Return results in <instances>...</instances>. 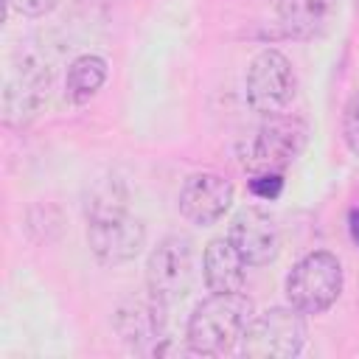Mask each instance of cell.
<instances>
[{
  "mask_svg": "<svg viewBox=\"0 0 359 359\" xmlns=\"http://www.w3.org/2000/svg\"><path fill=\"white\" fill-rule=\"evenodd\" d=\"M87 244H90V252L104 266H118V264L135 261L146 244V224H143V219L129 213L126 191L115 180L98 185L90 194Z\"/></svg>",
  "mask_w": 359,
  "mask_h": 359,
  "instance_id": "1",
  "label": "cell"
},
{
  "mask_svg": "<svg viewBox=\"0 0 359 359\" xmlns=\"http://www.w3.org/2000/svg\"><path fill=\"white\" fill-rule=\"evenodd\" d=\"M255 306L241 292H210L199 300L185 325V342L196 356H222L241 345Z\"/></svg>",
  "mask_w": 359,
  "mask_h": 359,
  "instance_id": "2",
  "label": "cell"
},
{
  "mask_svg": "<svg viewBox=\"0 0 359 359\" xmlns=\"http://www.w3.org/2000/svg\"><path fill=\"white\" fill-rule=\"evenodd\" d=\"M345 272L342 261L328 250L306 252L286 275V300L303 314H323L328 311L337 297L342 294Z\"/></svg>",
  "mask_w": 359,
  "mask_h": 359,
  "instance_id": "3",
  "label": "cell"
},
{
  "mask_svg": "<svg viewBox=\"0 0 359 359\" xmlns=\"http://www.w3.org/2000/svg\"><path fill=\"white\" fill-rule=\"evenodd\" d=\"M309 143V126L297 115H269L255 129L252 140L241 151V165L250 174L261 171H286L306 149Z\"/></svg>",
  "mask_w": 359,
  "mask_h": 359,
  "instance_id": "4",
  "label": "cell"
},
{
  "mask_svg": "<svg viewBox=\"0 0 359 359\" xmlns=\"http://www.w3.org/2000/svg\"><path fill=\"white\" fill-rule=\"evenodd\" d=\"M306 314L294 306H272L255 314L241 337V353L250 359H292L306 345Z\"/></svg>",
  "mask_w": 359,
  "mask_h": 359,
  "instance_id": "5",
  "label": "cell"
},
{
  "mask_svg": "<svg viewBox=\"0 0 359 359\" xmlns=\"http://www.w3.org/2000/svg\"><path fill=\"white\" fill-rule=\"evenodd\" d=\"M50 90V65L34 50H17L3 84V123L25 126L39 115Z\"/></svg>",
  "mask_w": 359,
  "mask_h": 359,
  "instance_id": "6",
  "label": "cell"
},
{
  "mask_svg": "<svg viewBox=\"0 0 359 359\" xmlns=\"http://www.w3.org/2000/svg\"><path fill=\"white\" fill-rule=\"evenodd\" d=\"M294 93H297V76H294V67L286 59V53H280L278 48L258 50L244 76L247 104L258 115L269 118V115L286 112Z\"/></svg>",
  "mask_w": 359,
  "mask_h": 359,
  "instance_id": "7",
  "label": "cell"
},
{
  "mask_svg": "<svg viewBox=\"0 0 359 359\" xmlns=\"http://www.w3.org/2000/svg\"><path fill=\"white\" fill-rule=\"evenodd\" d=\"M194 283V244L188 236H165L146 258V292L165 306H174Z\"/></svg>",
  "mask_w": 359,
  "mask_h": 359,
  "instance_id": "8",
  "label": "cell"
},
{
  "mask_svg": "<svg viewBox=\"0 0 359 359\" xmlns=\"http://www.w3.org/2000/svg\"><path fill=\"white\" fill-rule=\"evenodd\" d=\"M236 199V188L233 182L219 174V171H194L185 177L177 205L180 213L196 224V227H210L219 219H224V213L233 208Z\"/></svg>",
  "mask_w": 359,
  "mask_h": 359,
  "instance_id": "9",
  "label": "cell"
},
{
  "mask_svg": "<svg viewBox=\"0 0 359 359\" xmlns=\"http://www.w3.org/2000/svg\"><path fill=\"white\" fill-rule=\"evenodd\" d=\"M165 311H168V306L160 303L157 297H151L149 292L129 294L126 300L118 303V309L112 314V328L126 348H132L137 353H149V348L163 339Z\"/></svg>",
  "mask_w": 359,
  "mask_h": 359,
  "instance_id": "10",
  "label": "cell"
},
{
  "mask_svg": "<svg viewBox=\"0 0 359 359\" xmlns=\"http://www.w3.org/2000/svg\"><path fill=\"white\" fill-rule=\"evenodd\" d=\"M227 238L236 244L247 266H266L280 252V227L272 213L264 208L247 205L241 208L227 227Z\"/></svg>",
  "mask_w": 359,
  "mask_h": 359,
  "instance_id": "11",
  "label": "cell"
},
{
  "mask_svg": "<svg viewBox=\"0 0 359 359\" xmlns=\"http://www.w3.org/2000/svg\"><path fill=\"white\" fill-rule=\"evenodd\" d=\"M278 25L292 39H314L337 17V0H272Z\"/></svg>",
  "mask_w": 359,
  "mask_h": 359,
  "instance_id": "12",
  "label": "cell"
},
{
  "mask_svg": "<svg viewBox=\"0 0 359 359\" xmlns=\"http://www.w3.org/2000/svg\"><path fill=\"white\" fill-rule=\"evenodd\" d=\"M202 278L208 292H241L247 280V261L227 236L208 241L202 252Z\"/></svg>",
  "mask_w": 359,
  "mask_h": 359,
  "instance_id": "13",
  "label": "cell"
},
{
  "mask_svg": "<svg viewBox=\"0 0 359 359\" xmlns=\"http://www.w3.org/2000/svg\"><path fill=\"white\" fill-rule=\"evenodd\" d=\"M107 59L98 53H81L67 65V76H65V95L73 104H87L107 81Z\"/></svg>",
  "mask_w": 359,
  "mask_h": 359,
  "instance_id": "14",
  "label": "cell"
},
{
  "mask_svg": "<svg viewBox=\"0 0 359 359\" xmlns=\"http://www.w3.org/2000/svg\"><path fill=\"white\" fill-rule=\"evenodd\" d=\"M283 191V174L280 171H261V174H250V194L255 199L272 202L278 199Z\"/></svg>",
  "mask_w": 359,
  "mask_h": 359,
  "instance_id": "15",
  "label": "cell"
},
{
  "mask_svg": "<svg viewBox=\"0 0 359 359\" xmlns=\"http://www.w3.org/2000/svg\"><path fill=\"white\" fill-rule=\"evenodd\" d=\"M342 137H345V146L359 157V93H353L351 101L345 104V112H342Z\"/></svg>",
  "mask_w": 359,
  "mask_h": 359,
  "instance_id": "16",
  "label": "cell"
},
{
  "mask_svg": "<svg viewBox=\"0 0 359 359\" xmlns=\"http://www.w3.org/2000/svg\"><path fill=\"white\" fill-rule=\"evenodd\" d=\"M6 6L22 17H45L59 6V0H6Z\"/></svg>",
  "mask_w": 359,
  "mask_h": 359,
  "instance_id": "17",
  "label": "cell"
},
{
  "mask_svg": "<svg viewBox=\"0 0 359 359\" xmlns=\"http://www.w3.org/2000/svg\"><path fill=\"white\" fill-rule=\"evenodd\" d=\"M348 233H351V241L359 247V208L348 213Z\"/></svg>",
  "mask_w": 359,
  "mask_h": 359,
  "instance_id": "18",
  "label": "cell"
}]
</instances>
